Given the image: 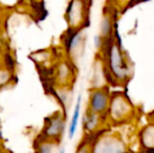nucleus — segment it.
<instances>
[{
	"mask_svg": "<svg viewBox=\"0 0 154 153\" xmlns=\"http://www.w3.org/2000/svg\"><path fill=\"white\" fill-rule=\"evenodd\" d=\"M110 62H111V66L113 72L118 75V77H124V70H125V65H124V61L121 58L120 54L118 53V49L116 48V51H113L110 57Z\"/></svg>",
	"mask_w": 154,
	"mask_h": 153,
	"instance_id": "obj_6",
	"label": "nucleus"
},
{
	"mask_svg": "<svg viewBox=\"0 0 154 153\" xmlns=\"http://www.w3.org/2000/svg\"><path fill=\"white\" fill-rule=\"evenodd\" d=\"M80 107H81V96L78 98V102L75 104V108L73 111L72 118H71V123L70 126H69V139H72L75 132L77 130V125L79 122V116H80Z\"/></svg>",
	"mask_w": 154,
	"mask_h": 153,
	"instance_id": "obj_8",
	"label": "nucleus"
},
{
	"mask_svg": "<svg viewBox=\"0 0 154 153\" xmlns=\"http://www.w3.org/2000/svg\"><path fill=\"white\" fill-rule=\"evenodd\" d=\"M0 153H13V152L11 151V150L6 149V148L3 146V144L0 142Z\"/></svg>",
	"mask_w": 154,
	"mask_h": 153,
	"instance_id": "obj_12",
	"label": "nucleus"
},
{
	"mask_svg": "<svg viewBox=\"0 0 154 153\" xmlns=\"http://www.w3.org/2000/svg\"><path fill=\"white\" fill-rule=\"evenodd\" d=\"M65 120L64 115L61 111H56L53 115L45 118L44 124H43L42 130L39 133L41 137L60 143L63 135L65 127Z\"/></svg>",
	"mask_w": 154,
	"mask_h": 153,
	"instance_id": "obj_1",
	"label": "nucleus"
},
{
	"mask_svg": "<svg viewBox=\"0 0 154 153\" xmlns=\"http://www.w3.org/2000/svg\"><path fill=\"white\" fill-rule=\"evenodd\" d=\"M85 3L81 1H71L67 6L65 19L68 27L72 32H79L87 19Z\"/></svg>",
	"mask_w": 154,
	"mask_h": 153,
	"instance_id": "obj_2",
	"label": "nucleus"
},
{
	"mask_svg": "<svg viewBox=\"0 0 154 153\" xmlns=\"http://www.w3.org/2000/svg\"><path fill=\"white\" fill-rule=\"evenodd\" d=\"M13 78H14V75L10 67H8L6 65L0 66V89L10 84L13 81Z\"/></svg>",
	"mask_w": 154,
	"mask_h": 153,
	"instance_id": "obj_7",
	"label": "nucleus"
},
{
	"mask_svg": "<svg viewBox=\"0 0 154 153\" xmlns=\"http://www.w3.org/2000/svg\"><path fill=\"white\" fill-rule=\"evenodd\" d=\"M101 149H104L105 151H103V153H107L106 151H110V145H107V144H105V146H104V148L103 147H100ZM108 153H110V152H108ZM111 153H123V151H121L120 149H118L116 151H112Z\"/></svg>",
	"mask_w": 154,
	"mask_h": 153,
	"instance_id": "obj_9",
	"label": "nucleus"
},
{
	"mask_svg": "<svg viewBox=\"0 0 154 153\" xmlns=\"http://www.w3.org/2000/svg\"><path fill=\"white\" fill-rule=\"evenodd\" d=\"M75 153H89V150H88V148L86 147V146H82L81 148H79V149L77 150Z\"/></svg>",
	"mask_w": 154,
	"mask_h": 153,
	"instance_id": "obj_11",
	"label": "nucleus"
},
{
	"mask_svg": "<svg viewBox=\"0 0 154 153\" xmlns=\"http://www.w3.org/2000/svg\"><path fill=\"white\" fill-rule=\"evenodd\" d=\"M58 149L59 143L43 139L40 135H38L34 141L35 153H58Z\"/></svg>",
	"mask_w": 154,
	"mask_h": 153,
	"instance_id": "obj_4",
	"label": "nucleus"
},
{
	"mask_svg": "<svg viewBox=\"0 0 154 153\" xmlns=\"http://www.w3.org/2000/svg\"><path fill=\"white\" fill-rule=\"evenodd\" d=\"M59 153H65V151H64V150H61V151H60Z\"/></svg>",
	"mask_w": 154,
	"mask_h": 153,
	"instance_id": "obj_13",
	"label": "nucleus"
},
{
	"mask_svg": "<svg viewBox=\"0 0 154 153\" xmlns=\"http://www.w3.org/2000/svg\"><path fill=\"white\" fill-rule=\"evenodd\" d=\"M70 78H71V72L68 64L65 63V62H61L58 65L57 69H56V79H57L58 83L60 85H67Z\"/></svg>",
	"mask_w": 154,
	"mask_h": 153,
	"instance_id": "obj_5",
	"label": "nucleus"
},
{
	"mask_svg": "<svg viewBox=\"0 0 154 153\" xmlns=\"http://www.w3.org/2000/svg\"><path fill=\"white\" fill-rule=\"evenodd\" d=\"M108 104V96L104 90H97L93 91L90 96L89 105L90 111L93 113H101L106 109Z\"/></svg>",
	"mask_w": 154,
	"mask_h": 153,
	"instance_id": "obj_3",
	"label": "nucleus"
},
{
	"mask_svg": "<svg viewBox=\"0 0 154 153\" xmlns=\"http://www.w3.org/2000/svg\"><path fill=\"white\" fill-rule=\"evenodd\" d=\"M5 56H4V53L3 50H2V48L0 47V66L4 65V61H5Z\"/></svg>",
	"mask_w": 154,
	"mask_h": 153,
	"instance_id": "obj_10",
	"label": "nucleus"
}]
</instances>
